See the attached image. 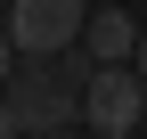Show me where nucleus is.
<instances>
[{"mask_svg":"<svg viewBox=\"0 0 147 139\" xmlns=\"http://www.w3.org/2000/svg\"><path fill=\"white\" fill-rule=\"evenodd\" d=\"M139 107H147L139 65H98L90 90H82V123L98 131V139H131V131H139Z\"/></svg>","mask_w":147,"mask_h":139,"instance_id":"3","label":"nucleus"},{"mask_svg":"<svg viewBox=\"0 0 147 139\" xmlns=\"http://www.w3.org/2000/svg\"><path fill=\"white\" fill-rule=\"evenodd\" d=\"M131 65H139V82H147V33H139V57H131Z\"/></svg>","mask_w":147,"mask_h":139,"instance_id":"7","label":"nucleus"},{"mask_svg":"<svg viewBox=\"0 0 147 139\" xmlns=\"http://www.w3.org/2000/svg\"><path fill=\"white\" fill-rule=\"evenodd\" d=\"M82 57L90 65H131L139 57V25L123 8H90V25H82Z\"/></svg>","mask_w":147,"mask_h":139,"instance_id":"4","label":"nucleus"},{"mask_svg":"<svg viewBox=\"0 0 147 139\" xmlns=\"http://www.w3.org/2000/svg\"><path fill=\"white\" fill-rule=\"evenodd\" d=\"M90 74H98V65H90L82 49L16 57L8 98H16V115H25V131H33V139H41V131H74V123H82V90H90Z\"/></svg>","mask_w":147,"mask_h":139,"instance_id":"1","label":"nucleus"},{"mask_svg":"<svg viewBox=\"0 0 147 139\" xmlns=\"http://www.w3.org/2000/svg\"><path fill=\"white\" fill-rule=\"evenodd\" d=\"M41 139H74V131H41Z\"/></svg>","mask_w":147,"mask_h":139,"instance_id":"8","label":"nucleus"},{"mask_svg":"<svg viewBox=\"0 0 147 139\" xmlns=\"http://www.w3.org/2000/svg\"><path fill=\"white\" fill-rule=\"evenodd\" d=\"M16 131H25V115H16V98L0 90V139H16Z\"/></svg>","mask_w":147,"mask_h":139,"instance_id":"5","label":"nucleus"},{"mask_svg":"<svg viewBox=\"0 0 147 139\" xmlns=\"http://www.w3.org/2000/svg\"><path fill=\"white\" fill-rule=\"evenodd\" d=\"M90 0H16L8 8V41L16 57H57V49H82Z\"/></svg>","mask_w":147,"mask_h":139,"instance_id":"2","label":"nucleus"},{"mask_svg":"<svg viewBox=\"0 0 147 139\" xmlns=\"http://www.w3.org/2000/svg\"><path fill=\"white\" fill-rule=\"evenodd\" d=\"M8 82H16V41L0 33V90H8Z\"/></svg>","mask_w":147,"mask_h":139,"instance_id":"6","label":"nucleus"}]
</instances>
